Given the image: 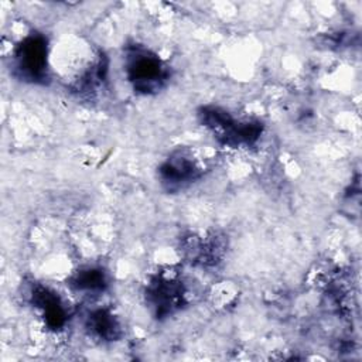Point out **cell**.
<instances>
[{
  "instance_id": "cell-1",
  "label": "cell",
  "mask_w": 362,
  "mask_h": 362,
  "mask_svg": "<svg viewBox=\"0 0 362 362\" xmlns=\"http://www.w3.org/2000/svg\"><path fill=\"white\" fill-rule=\"evenodd\" d=\"M123 58L126 79L139 95L148 96L160 92L171 78L170 66L144 45H127Z\"/></svg>"
},
{
  "instance_id": "cell-2",
  "label": "cell",
  "mask_w": 362,
  "mask_h": 362,
  "mask_svg": "<svg viewBox=\"0 0 362 362\" xmlns=\"http://www.w3.org/2000/svg\"><path fill=\"white\" fill-rule=\"evenodd\" d=\"M199 123L214 139L226 147H250L263 133V123L253 119H236L219 106H202L198 110Z\"/></svg>"
},
{
  "instance_id": "cell-3",
  "label": "cell",
  "mask_w": 362,
  "mask_h": 362,
  "mask_svg": "<svg viewBox=\"0 0 362 362\" xmlns=\"http://www.w3.org/2000/svg\"><path fill=\"white\" fill-rule=\"evenodd\" d=\"M13 69L20 81L33 85L48 83V38L37 31L25 35L14 48Z\"/></svg>"
},
{
  "instance_id": "cell-4",
  "label": "cell",
  "mask_w": 362,
  "mask_h": 362,
  "mask_svg": "<svg viewBox=\"0 0 362 362\" xmlns=\"http://www.w3.org/2000/svg\"><path fill=\"white\" fill-rule=\"evenodd\" d=\"M144 300L157 320L174 315L187 304V290L174 273L158 272L150 277L144 288Z\"/></svg>"
},
{
  "instance_id": "cell-5",
  "label": "cell",
  "mask_w": 362,
  "mask_h": 362,
  "mask_svg": "<svg viewBox=\"0 0 362 362\" xmlns=\"http://www.w3.org/2000/svg\"><path fill=\"white\" fill-rule=\"evenodd\" d=\"M204 174V168L188 153L177 150L171 153L157 170L161 187L168 192H178L192 182L198 181Z\"/></svg>"
},
{
  "instance_id": "cell-6",
  "label": "cell",
  "mask_w": 362,
  "mask_h": 362,
  "mask_svg": "<svg viewBox=\"0 0 362 362\" xmlns=\"http://www.w3.org/2000/svg\"><path fill=\"white\" fill-rule=\"evenodd\" d=\"M30 301L48 329L59 331L66 325L69 320L68 307L52 288L40 283L34 284L30 291Z\"/></svg>"
},
{
  "instance_id": "cell-7",
  "label": "cell",
  "mask_w": 362,
  "mask_h": 362,
  "mask_svg": "<svg viewBox=\"0 0 362 362\" xmlns=\"http://www.w3.org/2000/svg\"><path fill=\"white\" fill-rule=\"evenodd\" d=\"M85 328L92 338L102 342H115L123 335L119 318L109 308L89 311L85 318Z\"/></svg>"
},
{
  "instance_id": "cell-8",
  "label": "cell",
  "mask_w": 362,
  "mask_h": 362,
  "mask_svg": "<svg viewBox=\"0 0 362 362\" xmlns=\"http://www.w3.org/2000/svg\"><path fill=\"white\" fill-rule=\"evenodd\" d=\"M74 291L102 294L109 286L106 272L98 266H83L71 274L66 283Z\"/></svg>"
},
{
  "instance_id": "cell-9",
  "label": "cell",
  "mask_w": 362,
  "mask_h": 362,
  "mask_svg": "<svg viewBox=\"0 0 362 362\" xmlns=\"http://www.w3.org/2000/svg\"><path fill=\"white\" fill-rule=\"evenodd\" d=\"M185 252L188 253L191 262L205 264H214L218 262L222 253V245L218 242V238H192L189 239Z\"/></svg>"
}]
</instances>
